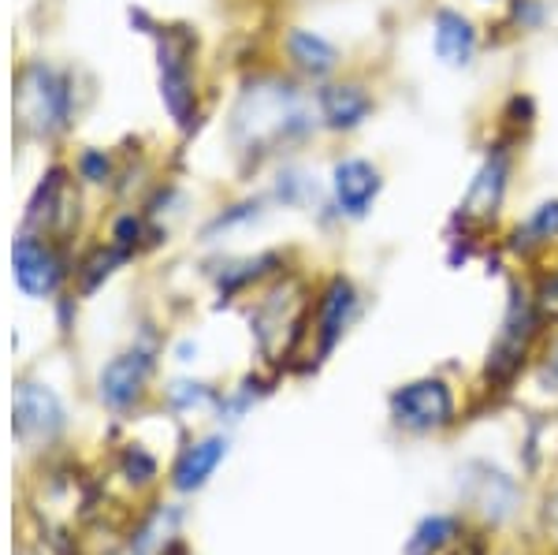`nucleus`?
I'll return each mask as SVG.
<instances>
[{
  "label": "nucleus",
  "mask_w": 558,
  "mask_h": 555,
  "mask_svg": "<svg viewBox=\"0 0 558 555\" xmlns=\"http://www.w3.org/2000/svg\"><path fill=\"white\" fill-rule=\"evenodd\" d=\"M533 294H536V306L544 313V321H555L558 325V268L544 273V280H539V288Z\"/></svg>",
  "instance_id": "obj_18"
},
{
  "label": "nucleus",
  "mask_w": 558,
  "mask_h": 555,
  "mask_svg": "<svg viewBox=\"0 0 558 555\" xmlns=\"http://www.w3.org/2000/svg\"><path fill=\"white\" fill-rule=\"evenodd\" d=\"M555 246H558V198H544L510 228L507 250L525 257V262H533V257L551 254Z\"/></svg>",
  "instance_id": "obj_11"
},
{
  "label": "nucleus",
  "mask_w": 558,
  "mask_h": 555,
  "mask_svg": "<svg viewBox=\"0 0 558 555\" xmlns=\"http://www.w3.org/2000/svg\"><path fill=\"white\" fill-rule=\"evenodd\" d=\"M458 541V518L451 515H432L413 530L407 541V555H439Z\"/></svg>",
  "instance_id": "obj_16"
},
{
  "label": "nucleus",
  "mask_w": 558,
  "mask_h": 555,
  "mask_svg": "<svg viewBox=\"0 0 558 555\" xmlns=\"http://www.w3.org/2000/svg\"><path fill=\"white\" fill-rule=\"evenodd\" d=\"M157 71H160V101L175 128L191 131L197 116V89H194V60L191 38L175 31H165L157 38Z\"/></svg>",
  "instance_id": "obj_7"
},
{
  "label": "nucleus",
  "mask_w": 558,
  "mask_h": 555,
  "mask_svg": "<svg viewBox=\"0 0 558 555\" xmlns=\"http://www.w3.org/2000/svg\"><path fill=\"white\" fill-rule=\"evenodd\" d=\"M539 373H544V381L547 384H555V391H558V339L551 347H547V354H544V365H539Z\"/></svg>",
  "instance_id": "obj_19"
},
{
  "label": "nucleus",
  "mask_w": 558,
  "mask_h": 555,
  "mask_svg": "<svg viewBox=\"0 0 558 555\" xmlns=\"http://www.w3.org/2000/svg\"><path fill=\"white\" fill-rule=\"evenodd\" d=\"M476 4H484V8H492V4L499 8L502 4V8H507V0H476Z\"/></svg>",
  "instance_id": "obj_20"
},
{
  "label": "nucleus",
  "mask_w": 558,
  "mask_h": 555,
  "mask_svg": "<svg viewBox=\"0 0 558 555\" xmlns=\"http://www.w3.org/2000/svg\"><path fill=\"white\" fill-rule=\"evenodd\" d=\"M544 313L536 306V294L525 288V283H514L507 299V313H502L499 336H495L488 362H484V377L492 384H510L525 370L529 354H533V343L544 328Z\"/></svg>",
  "instance_id": "obj_3"
},
{
  "label": "nucleus",
  "mask_w": 558,
  "mask_h": 555,
  "mask_svg": "<svg viewBox=\"0 0 558 555\" xmlns=\"http://www.w3.org/2000/svg\"><path fill=\"white\" fill-rule=\"evenodd\" d=\"M223 455H228V441L223 436H209V441H197L194 447H186L175 467V488L179 492L202 488L213 478V470L223 462Z\"/></svg>",
  "instance_id": "obj_15"
},
{
  "label": "nucleus",
  "mask_w": 558,
  "mask_h": 555,
  "mask_svg": "<svg viewBox=\"0 0 558 555\" xmlns=\"http://www.w3.org/2000/svg\"><path fill=\"white\" fill-rule=\"evenodd\" d=\"M15 280H20V288L26 294L57 291V283H60L57 257L41 243H34V239H20V246H15Z\"/></svg>",
  "instance_id": "obj_13"
},
{
  "label": "nucleus",
  "mask_w": 558,
  "mask_h": 555,
  "mask_svg": "<svg viewBox=\"0 0 558 555\" xmlns=\"http://www.w3.org/2000/svg\"><path fill=\"white\" fill-rule=\"evenodd\" d=\"M510 183H514V146L495 138L484 149L481 165L473 168V179L465 183V194L454 209V224H462V231H470V236L488 231L507 209Z\"/></svg>",
  "instance_id": "obj_2"
},
{
  "label": "nucleus",
  "mask_w": 558,
  "mask_h": 555,
  "mask_svg": "<svg viewBox=\"0 0 558 555\" xmlns=\"http://www.w3.org/2000/svg\"><path fill=\"white\" fill-rule=\"evenodd\" d=\"M279 52H283V64L294 71V79L302 83H328L336 79L347 64V52L339 41H331L328 34L310 31V26H287L283 41H279Z\"/></svg>",
  "instance_id": "obj_10"
},
{
  "label": "nucleus",
  "mask_w": 558,
  "mask_h": 555,
  "mask_svg": "<svg viewBox=\"0 0 558 555\" xmlns=\"http://www.w3.org/2000/svg\"><path fill=\"white\" fill-rule=\"evenodd\" d=\"M60 402L49 396V391L34 388V384H26L20 391V402H15V429H20V436H52L60 429Z\"/></svg>",
  "instance_id": "obj_14"
},
{
  "label": "nucleus",
  "mask_w": 558,
  "mask_h": 555,
  "mask_svg": "<svg viewBox=\"0 0 558 555\" xmlns=\"http://www.w3.org/2000/svg\"><path fill=\"white\" fill-rule=\"evenodd\" d=\"M428 41H432V57L436 64H444L447 71H470L481 60L484 49V34L470 12L454 4H439L428 20Z\"/></svg>",
  "instance_id": "obj_9"
},
{
  "label": "nucleus",
  "mask_w": 558,
  "mask_h": 555,
  "mask_svg": "<svg viewBox=\"0 0 558 555\" xmlns=\"http://www.w3.org/2000/svg\"><path fill=\"white\" fill-rule=\"evenodd\" d=\"M547 20V0H507V23L518 34H533Z\"/></svg>",
  "instance_id": "obj_17"
},
{
  "label": "nucleus",
  "mask_w": 558,
  "mask_h": 555,
  "mask_svg": "<svg viewBox=\"0 0 558 555\" xmlns=\"http://www.w3.org/2000/svg\"><path fill=\"white\" fill-rule=\"evenodd\" d=\"M149 370H153V354L146 347H134V351L112 358L101 373V399L112 410L131 407V402L142 396V388H146Z\"/></svg>",
  "instance_id": "obj_12"
},
{
  "label": "nucleus",
  "mask_w": 558,
  "mask_h": 555,
  "mask_svg": "<svg viewBox=\"0 0 558 555\" xmlns=\"http://www.w3.org/2000/svg\"><path fill=\"white\" fill-rule=\"evenodd\" d=\"M551 515L558 518V496H555V507H551Z\"/></svg>",
  "instance_id": "obj_21"
},
{
  "label": "nucleus",
  "mask_w": 558,
  "mask_h": 555,
  "mask_svg": "<svg viewBox=\"0 0 558 555\" xmlns=\"http://www.w3.org/2000/svg\"><path fill=\"white\" fill-rule=\"evenodd\" d=\"M231 128L246 149H272L305 142L313 131H320V120L313 94H305L294 79H272V83L250 86L239 97Z\"/></svg>",
  "instance_id": "obj_1"
},
{
  "label": "nucleus",
  "mask_w": 558,
  "mask_h": 555,
  "mask_svg": "<svg viewBox=\"0 0 558 555\" xmlns=\"http://www.w3.org/2000/svg\"><path fill=\"white\" fill-rule=\"evenodd\" d=\"M387 410H391V422L399 429L425 436V433H439V429L454 422L458 396L444 377H417L391 391Z\"/></svg>",
  "instance_id": "obj_5"
},
{
  "label": "nucleus",
  "mask_w": 558,
  "mask_h": 555,
  "mask_svg": "<svg viewBox=\"0 0 558 555\" xmlns=\"http://www.w3.org/2000/svg\"><path fill=\"white\" fill-rule=\"evenodd\" d=\"M384 186H387L384 168L373 157L362 154L336 157L328 172V213L343 224H362L373 217Z\"/></svg>",
  "instance_id": "obj_4"
},
{
  "label": "nucleus",
  "mask_w": 558,
  "mask_h": 555,
  "mask_svg": "<svg viewBox=\"0 0 558 555\" xmlns=\"http://www.w3.org/2000/svg\"><path fill=\"white\" fill-rule=\"evenodd\" d=\"M313 105H317L320 131L336 134V138H350L373 120L376 89L362 75H336L313 89Z\"/></svg>",
  "instance_id": "obj_6"
},
{
  "label": "nucleus",
  "mask_w": 558,
  "mask_h": 555,
  "mask_svg": "<svg viewBox=\"0 0 558 555\" xmlns=\"http://www.w3.org/2000/svg\"><path fill=\"white\" fill-rule=\"evenodd\" d=\"M362 317V291L347 273H331L317 291V306H313V339H317V358H328L354 321Z\"/></svg>",
  "instance_id": "obj_8"
}]
</instances>
